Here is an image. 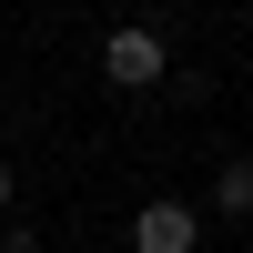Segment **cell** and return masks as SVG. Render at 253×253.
<instances>
[{"mask_svg": "<svg viewBox=\"0 0 253 253\" xmlns=\"http://www.w3.org/2000/svg\"><path fill=\"white\" fill-rule=\"evenodd\" d=\"M0 253H41V233L31 223H0Z\"/></svg>", "mask_w": 253, "mask_h": 253, "instance_id": "cell-4", "label": "cell"}, {"mask_svg": "<svg viewBox=\"0 0 253 253\" xmlns=\"http://www.w3.org/2000/svg\"><path fill=\"white\" fill-rule=\"evenodd\" d=\"M101 81H112V91H162V81H172V41H162L152 20L101 31Z\"/></svg>", "mask_w": 253, "mask_h": 253, "instance_id": "cell-1", "label": "cell"}, {"mask_svg": "<svg viewBox=\"0 0 253 253\" xmlns=\"http://www.w3.org/2000/svg\"><path fill=\"white\" fill-rule=\"evenodd\" d=\"M0 223H10V162H0Z\"/></svg>", "mask_w": 253, "mask_h": 253, "instance_id": "cell-5", "label": "cell"}, {"mask_svg": "<svg viewBox=\"0 0 253 253\" xmlns=\"http://www.w3.org/2000/svg\"><path fill=\"white\" fill-rule=\"evenodd\" d=\"M203 243V213L193 203H142L132 213V253H193Z\"/></svg>", "mask_w": 253, "mask_h": 253, "instance_id": "cell-2", "label": "cell"}, {"mask_svg": "<svg viewBox=\"0 0 253 253\" xmlns=\"http://www.w3.org/2000/svg\"><path fill=\"white\" fill-rule=\"evenodd\" d=\"M213 213H223V223H253V152H233V162L213 172Z\"/></svg>", "mask_w": 253, "mask_h": 253, "instance_id": "cell-3", "label": "cell"}]
</instances>
